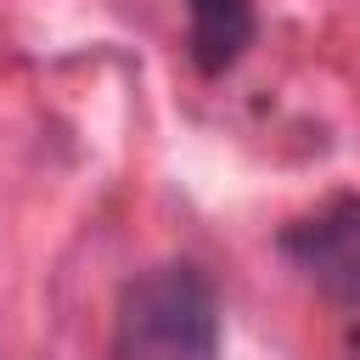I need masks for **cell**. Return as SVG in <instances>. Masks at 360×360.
I'll return each instance as SVG.
<instances>
[{
    "label": "cell",
    "mask_w": 360,
    "mask_h": 360,
    "mask_svg": "<svg viewBox=\"0 0 360 360\" xmlns=\"http://www.w3.org/2000/svg\"><path fill=\"white\" fill-rule=\"evenodd\" d=\"M253 39H259L253 0H186V56L202 79L231 73Z\"/></svg>",
    "instance_id": "obj_3"
},
{
    "label": "cell",
    "mask_w": 360,
    "mask_h": 360,
    "mask_svg": "<svg viewBox=\"0 0 360 360\" xmlns=\"http://www.w3.org/2000/svg\"><path fill=\"white\" fill-rule=\"evenodd\" d=\"M219 292L191 259H163L118 287L112 360H219Z\"/></svg>",
    "instance_id": "obj_1"
},
{
    "label": "cell",
    "mask_w": 360,
    "mask_h": 360,
    "mask_svg": "<svg viewBox=\"0 0 360 360\" xmlns=\"http://www.w3.org/2000/svg\"><path fill=\"white\" fill-rule=\"evenodd\" d=\"M281 259L349 321H360V197L338 191L276 236Z\"/></svg>",
    "instance_id": "obj_2"
}]
</instances>
